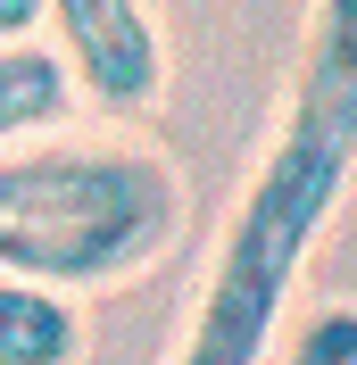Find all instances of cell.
<instances>
[{"label":"cell","mask_w":357,"mask_h":365,"mask_svg":"<svg viewBox=\"0 0 357 365\" xmlns=\"http://www.w3.org/2000/svg\"><path fill=\"white\" fill-rule=\"evenodd\" d=\"M349 175H357V0H316L283 125L208 257L175 365H266L274 324L299 291V266H308L316 232L333 225Z\"/></svg>","instance_id":"1"},{"label":"cell","mask_w":357,"mask_h":365,"mask_svg":"<svg viewBox=\"0 0 357 365\" xmlns=\"http://www.w3.org/2000/svg\"><path fill=\"white\" fill-rule=\"evenodd\" d=\"M67 58L42 42H0V150H17V141L50 133L59 116H67Z\"/></svg>","instance_id":"4"},{"label":"cell","mask_w":357,"mask_h":365,"mask_svg":"<svg viewBox=\"0 0 357 365\" xmlns=\"http://www.w3.org/2000/svg\"><path fill=\"white\" fill-rule=\"evenodd\" d=\"M42 17L59 25V58L91 100H109V108L158 100L166 50H158L150 0H42Z\"/></svg>","instance_id":"3"},{"label":"cell","mask_w":357,"mask_h":365,"mask_svg":"<svg viewBox=\"0 0 357 365\" xmlns=\"http://www.w3.org/2000/svg\"><path fill=\"white\" fill-rule=\"evenodd\" d=\"M84 357V316L59 291L0 282V365H75Z\"/></svg>","instance_id":"5"},{"label":"cell","mask_w":357,"mask_h":365,"mask_svg":"<svg viewBox=\"0 0 357 365\" xmlns=\"http://www.w3.org/2000/svg\"><path fill=\"white\" fill-rule=\"evenodd\" d=\"M42 25V0H0V42H25Z\"/></svg>","instance_id":"7"},{"label":"cell","mask_w":357,"mask_h":365,"mask_svg":"<svg viewBox=\"0 0 357 365\" xmlns=\"http://www.w3.org/2000/svg\"><path fill=\"white\" fill-rule=\"evenodd\" d=\"M291 365H357V307H316L291 341Z\"/></svg>","instance_id":"6"},{"label":"cell","mask_w":357,"mask_h":365,"mask_svg":"<svg viewBox=\"0 0 357 365\" xmlns=\"http://www.w3.org/2000/svg\"><path fill=\"white\" fill-rule=\"evenodd\" d=\"M183 225V182L150 150H17L0 158V282L84 291L141 274Z\"/></svg>","instance_id":"2"}]
</instances>
